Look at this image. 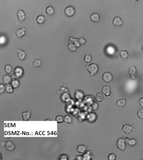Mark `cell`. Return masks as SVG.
Returning <instances> with one entry per match:
<instances>
[{"label": "cell", "mask_w": 143, "mask_h": 160, "mask_svg": "<svg viewBox=\"0 0 143 160\" xmlns=\"http://www.w3.org/2000/svg\"><path fill=\"white\" fill-rule=\"evenodd\" d=\"M24 71L21 67L17 66L15 67L14 70V73L11 76L12 79H16L21 77L24 74Z\"/></svg>", "instance_id": "1"}, {"label": "cell", "mask_w": 143, "mask_h": 160, "mask_svg": "<svg viewBox=\"0 0 143 160\" xmlns=\"http://www.w3.org/2000/svg\"><path fill=\"white\" fill-rule=\"evenodd\" d=\"M87 69L91 75L94 76L98 72L99 66L97 64L92 63L87 66Z\"/></svg>", "instance_id": "2"}, {"label": "cell", "mask_w": 143, "mask_h": 160, "mask_svg": "<svg viewBox=\"0 0 143 160\" xmlns=\"http://www.w3.org/2000/svg\"><path fill=\"white\" fill-rule=\"evenodd\" d=\"M126 141L123 138H119L117 141V147L121 151H124L126 148Z\"/></svg>", "instance_id": "3"}, {"label": "cell", "mask_w": 143, "mask_h": 160, "mask_svg": "<svg viewBox=\"0 0 143 160\" xmlns=\"http://www.w3.org/2000/svg\"><path fill=\"white\" fill-rule=\"evenodd\" d=\"M64 13L67 17H71L75 14V10L73 6H69L65 9Z\"/></svg>", "instance_id": "4"}, {"label": "cell", "mask_w": 143, "mask_h": 160, "mask_svg": "<svg viewBox=\"0 0 143 160\" xmlns=\"http://www.w3.org/2000/svg\"><path fill=\"white\" fill-rule=\"evenodd\" d=\"M102 78L105 82L109 83L113 80V76L109 72H106L103 74Z\"/></svg>", "instance_id": "5"}, {"label": "cell", "mask_w": 143, "mask_h": 160, "mask_svg": "<svg viewBox=\"0 0 143 160\" xmlns=\"http://www.w3.org/2000/svg\"><path fill=\"white\" fill-rule=\"evenodd\" d=\"M97 119V115L94 112H91L87 115L86 119L88 122L93 123L96 121Z\"/></svg>", "instance_id": "6"}, {"label": "cell", "mask_w": 143, "mask_h": 160, "mask_svg": "<svg viewBox=\"0 0 143 160\" xmlns=\"http://www.w3.org/2000/svg\"><path fill=\"white\" fill-rule=\"evenodd\" d=\"M60 100L62 102L65 103H67L69 102L71 100V97L70 94L68 93H64L61 94L60 97Z\"/></svg>", "instance_id": "7"}, {"label": "cell", "mask_w": 143, "mask_h": 160, "mask_svg": "<svg viewBox=\"0 0 143 160\" xmlns=\"http://www.w3.org/2000/svg\"><path fill=\"white\" fill-rule=\"evenodd\" d=\"M137 72V70L135 66H131L130 67L128 71L130 77L133 79H136V74Z\"/></svg>", "instance_id": "8"}, {"label": "cell", "mask_w": 143, "mask_h": 160, "mask_svg": "<svg viewBox=\"0 0 143 160\" xmlns=\"http://www.w3.org/2000/svg\"><path fill=\"white\" fill-rule=\"evenodd\" d=\"M17 57L19 60L21 61L25 60V59L26 57V53L25 51H23L21 49H17Z\"/></svg>", "instance_id": "9"}, {"label": "cell", "mask_w": 143, "mask_h": 160, "mask_svg": "<svg viewBox=\"0 0 143 160\" xmlns=\"http://www.w3.org/2000/svg\"><path fill=\"white\" fill-rule=\"evenodd\" d=\"M5 148L6 150L8 151H12L15 149V145L12 141H8L5 143Z\"/></svg>", "instance_id": "10"}, {"label": "cell", "mask_w": 143, "mask_h": 160, "mask_svg": "<svg viewBox=\"0 0 143 160\" xmlns=\"http://www.w3.org/2000/svg\"><path fill=\"white\" fill-rule=\"evenodd\" d=\"M84 94L82 91L79 90H76L74 93V98L76 100H80L83 99L84 98Z\"/></svg>", "instance_id": "11"}, {"label": "cell", "mask_w": 143, "mask_h": 160, "mask_svg": "<svg viewBox=\"0 0 143 160\" xmlns=\"http://www.w3.org/2000/svg\"><path fill=\"white\" fill-rule=\"evenodd\" d=\"M133 130V127L129 125L125 124L123 125L122 128V130L126 134H129L132 132Z\"/></svg>", "instance_id": "12"}, {"label": "cell", "mask_w": 143, "mask_h": 160, "mask_svg": "<svg viewBox=\"0 0 143 160\" xmlns=\"http://www.w3.org/2000/svg\"><path fill=\"white\" fill-rule=\"evenodd\" d=\"M17 19L20 21H25L26 19V14L23 10H19L17 13Z\"/></svg>", "instance_id": "13"}, {"label": "cell", "mask_w": 143, "mask_h": 160, "mask_svg": "<svg viewBox=\"0 0 143 160\" xmlns=\"http://www.w3.org/2000/svg\"><path fill=\"white\" fill-rule=\"evenodd\" d=\"M102 92L107 97H109L111 94V89L108 85L104 86L102 88Z\"/></svg>", "instance_id": "14"}, {"label": "cell", "mask_w": 143, "mask_h": 160, "mask_svg": "<svg viewBox=\"0 0 143 160\" xmlns=\"http://www.w3.org/2000/svg\"><path fill=\"white\" fill-rule=\"evenodd\" d=\"M113 24L114 27H120L122 24V21L121 17H115L113 21Z\"/></svg>", "instance_id": "15"}, {"label": "cell", "mask_w": 143, "mask_h": 160, "mask_svg": "<svg viewBox=\"0 0 143 160\" xmlns=\"http://www.w3.org/2000/svg\"><path fill=\"white\" fill-rule=\"evenodd\" d=\"M16 36L18 38H21L25 36L26 34V30L25 28H19L17 29L15 32Z\"/></svg>", "instance_id": "16"}, {"label": "cell", "mask_w": 143, "mask_h": 160, "mask_svg": "<svg viewBox=\"0 0 143 160\" xmlns=\"http://www.w3.org/2000/svg\"><path fill=\"white\" fill-rule=\"evenodd\" d=\"M31 116V112L30 111H26L23 112L22 113V117L23 120L25 121H28Z\"/></svg>", "instance_id": "17"}, {"label": "cell", "mask_w": 143, "mask_h": 160, "mask_svg": "<svg viewBox=\"0 0 143 160\" xmlns=\"http://www.w3.org/2000/svg\"><path fill=\"white\" fill-rule=\"evenodd\" d=\"M76 151L79 153L84 154L86 152L87 147L84 145H79L76 148Z\"/></svg>", "instance_id": "18"}, {"label": "cell", "mask_w": 143, "mask_h": 160, "mask_svg": "<svg viewBox=\"0 0 143 160\" xmlns=\"http://www.w3.org/2000/svg\"><path fill=\"white\" fill-rule=\"evenodd\" d=\"M91 21L93 22H97L100 21V16L98 13H94L90 16Z\"/></svg>", "instance_id": "19"}, {"label": "cell", "mask_w": 143, "mask_h": 160, "mask_svg": "<svg viewBox=\"0 0 143 160\" xmlns=\"http://www.w3.org/2000/svg\"><path fill=\"white\" fill-rule=\"evenodd\" d=\"M83 160H90L92 159V152L90 151H87L83 154Z\"/></svg>", "instance_id": "20"}, {"label": "cell", "mask_w": 143, "mask_h": 160, "mask_svg": "<svg viewBox=\"0 0 143 160\" xmlns=\"http://www.w3.org/2000/svg\"><path fill=\"white\" fill-rule=\"evenodd\" d=\"M3 82H4V84H5L6 85L7 84H8L10 83H11V79H12V78L11 77H10V76L8 75V74H6L5 75H4L3 77Z\"/></svg>", "instance_id": "21"}, {"label": "cell", "mask_w": 143, "mask_h": 160, "mask_svg": "<svg viewBox=\"0 0 143 160\" xmlns=\"http://www.w3.org/2000/svg\"><path fill=\"white\" fill-rule=\"evenodd\" d=\"M45 12L48 15L52 16L54 14L55 10L51 6H49L46 8Z\"/></svg>", "instance_id": "22"}, {"label": "cell", "mask_w": 143, "mask_h": 160, "mask_svg": "<svg viewBox=\"0 0 143 160\" xmlns=\"http://www.w3.org/2000/svg\"><path fill=\"white\" fill-rule=\"evenodd\" d=\"M36 22L39 24H43L45 21V18L44 16L42 15L38 16L36 18Z\"/></svg>", "instance_id": "23"}, {"label": "cell", "mask_w": 143, "mask_h": 160, "mask_svg": "<svg viewBox=\"0 0 143 160\" xmlns=\"http://www.w3.org/2000/svg\"><path fill=\"white\" fill-rule=\"evenodd\" d=\"M126 103V100L125 99L118 100L116 102L117 106L121 107H125Z\"/></svg>", "instance_id": "24"}, {"label": "cell", "mask_w": 143, "mask_h": 160, "mask_svg": "<svg viewBox=\"0 0 143 160\" xmlns=\"http://www.w3.org/2000/svg\"><path fill=\"white\" fill-rule=\"evenodd\" d=\"M125 140L126 143L128 144V145H130V146H134V145H136V140L135 139H130L129 138L127 137L125 138Z\"/></svg>", "instance_id": "25"}, {"label": "cell", "mask_w": 143, "mask_h": 160, "mask_svg": "<svg viewBox=\"0 0 143 160\" xmlns=\"http://www.w3.org/2000/svg\"><path fill=\"white\" fill-rule=\"evenodd\" d=\"M72 118L69 115H66L63 117V122L67 124H71L72 122Z\"/></svg>", "instance_id": "26"}, {"label": "cell", "mask_w": 143, "mask_h": 160, "mask_svg": "<svg viewBox=\"0 0 143 160\" xmlns=\"http://www.w3.org/2000/svg\"><path fill=\"white\" fill-rule=\"evenodd\" d=\"M95 99L96 101L97 102H102L104 100L103 95H102V93L99 92L96 94Z\"/></svg>", "instance_id": "27"}, {"label": "cell", "mask_w": 143, "mask_h": 160, "mask_svg": "<svg viewBox=\"0 0 143 160\" xmlns=\"http://www.w3.org/2000/svg\"><path fill=\"white\" fill-rule=\"evenodd\" d=\"M120 56L121 58L126 59L128 58L129 56L128 52L126 50H122L120 52Z\"/></svg>", "instance_id": "28"}, {"label": "cell", "mask_w": 143, "mask_h": 160, "mask_svg": "<svg viewBox=\"0 0 143 160\" xmlns=\"http://www.w3.org/2000/svg\"><path fill=\"white\" fill-rule=\"evenodd\" d=\"M5 91L8 93H12L13 92V88L11 84H7L5 85Z\"/></svg>", "instance_id": "29"}, {"label": "cell", "mask_w": 143, "mask_h": 160, "mask_svg": "<svg viewBox=\"0 0 143 160\" xmlns=\"http://www.w3.org/2000/svg\"><path fill=\"white\" fill-rule=\"evenodd\" d=\"M11 85L13 88H17L20 85V82L19 80L16 79H13L11 82Z\"/></svg>", "instance_id": "30"}, {"label": "cell", "mask_w": 143, "mask_h": 160, "mask_svg": "<svg viewBox=\"0 0 143 160\" xmlns=\"http://www.w3.org/2000/svg\"><path fill=\"white\" fill-rule=\"evenodd\" d=\"M42 62L41 60L39 59H36L33 61V65L34 67L38 68L41 66Z\"/></svg>", "instance_id": "31"}, {"label": "cell", "mask_w": 143, "mask_h": 160, "mask_svg": "<svg viewBox=\"0 0 143 160\" xmlns=\"http://www.w3.org/2000/svg\"><path fill=\"white\" fill-rule=\"evenodd\" d=\"M68 49L71 51H74L76 50L77 47H76L74 44L72 43H69L68 45Z\"/></svg>", "instance_id": "32"}, {"label": "cell", "mask_w": 143, "mask_h": 160, "mask_svg": "<svg viewBox=\"0 0 143 160\" xmlns=\"http://www.w3.org/2000/svg\"><path fill=\"white\" fill-rule=\"evenodd\" d=\"M84 59V61L85 62L87 63H88L91 62L92 59V57L90 55L87 54L85 55Z\"/></svg>", "instance_id": "33"}, {"label": "cell", "mask_w": 143, "mask_h": 160, "mask_svg": "<svg viewBox=\"0 0 143 160\" xmlns=\"http://www.w3.org/2000/svg\"><path fill=\"white\" fill-rule=\"evenodd\" d=\"M4 70L6 73L9 74L11 73L12 71V67L10 65L7 64L6 65L5 68H4Z\"/></svg>", "instance_id": "34"}, {"label": "cell", "mask_w": 143, "mask_h": 160, "mask_svg": "<svg viewBox=\"0 0 143 160\" xmlns=\"http://www.w3.org/2000/svg\"><path fill=\"white\" fill-rule=\"evenodd\" d=\"M55 121H56L58 123H61L63 122V116L61 115H58L55 117Z\"/></svg>", "instance_id": "35"}, {"label": "cell", "mask_w": 143, "mask_h": 160, "mask_svg": "<svg viewBox=\"0 0 143 160\" xmlns=\"http://www.w3.org/2000/svg\"><path fill=\"white\" fill-rule=\"evenodd\" d=\"M99 107L98 104L96 102H93L91 105V108L92 109V110H96L98 109Z\"/></svg>", "instance_id": "36"}, {"label": "cell", "mask_w": 143, "mask_h": 160, "mask_svg": "<svg viewBox=\"0 0 143 160\" xmlns=\"http://www.w3.org/2000/svg\"><path fill=\"white\" fill-rule=\"evenodd\" d=\"M137 115L139 118L143 119V109L139 110L138 111Z\"/></svg>", "instance_id": "37"}, {"label": "cell", "mask_w": 143, "mask_h": 160, "mask_svg": "<svg viewBox=\"0 0 143 160\" xmlns=\"http://www.w3.org/2000/svg\"><path fill=\"white\" fill-rule=\"evenodd\" d=\"M59 160H68V155L66 154H62L59 156Z\"/></svg>", "instance_id": "38"}, {"label": "cell", "mask_w": 143, "mask_h": 160, "mask_svg": "<svg viewBox=\"0 0 143 160\" xmlns=\"http://www.w3.org/2000/svg\"><path fill=\"white\" fill-rule=\"evenodd\" d=\"M116 158V156L113 153H110L108 156V159L109 160H115Z\"/></svg>", "instance_id": "39"}, {"label": "cell", "mask_w": 143, "mask_h": 160, "mask_svg": "<svg viewBox=\"0 0 143 160\" xmlns=\"http://www.w3.org/2000/svg\"><path fill=\"white\" fill-rule=\"evenodd\" d=\"M60 92L61 94L64 93H68V90L66 87H62L60 89Z\"/></svg>", "instance_id": "40"}, {"label": "cell", "mask_w": 143, "mask_h": 160, "mask_svg": "<svg viewBox=\"0 0 143 160\" xmlns=\"http://www.w3.org/2000/svg\"><path fill=\"white\" fill-rule=\"evenodd\" d=\"M5 91V86L4 85L1 84L0 85V94H2L4 91Z\"/></svg>", "instance_id": "41"}, {"label": "cell", "mask_w": 143, "mask_h": 160, "mask_svg": "<svg viewBox=\"0 0 143 160\" xmlns=\"http://www.w3.org/2000/svg\"><path fill=\"white\" fill-rule=\"evenodd\" d=\"M78 42H79V43L81 45H83L86 43V41L84 38H80L79 39H78Z\"/></svg>", "instance_id": "42"}, {"label": "cell", "mask_w": 143, "mask_h": 160, "mask_svg": "<svg viewBox=\"0 0 143 160\" xmlns=\"http://www.w3.org/2000/svg\"><path fill=\"white\" fill-rule=\"evenodd\" d=\"M73 43H73L74 44V45L76 46V47H77V48H79V47H80V46L81 45L80 43H79V42H78V39L74 41V42H73Z\"/></svg>", "instance_id": "43"}, {"label": "cell", "mask_w": 143, "mask_h": 160, "mask_svg": "<svg viewBox=\"0 0 143 160\" xmlns=\"http://www.w3.org/2000/svg\"><path fill=\"white\" fill-rule=\"evenodd\" d=\"M138 102L139 104L141 106V107H143V98H140L139 100L138 101Z\"/></svg>", "instance_id": "44"}, {"label": "cell", "mask_w": 143, "mask_h": 160, "mask_svg": "<svg viewBox=\"0 0 143 160\" xmlns=\"http://www.w3.org/2000/svg\"><path fill=\"white\" fill-rule=\"evenodd\" d=\"M76 160H83V156H80V155L77 156L76 157Z\"/></svg>", "instance_id": "45"}, {"label": "cell", "mask_w": 143, "mask_h": 160, "mask_svg": "<svg viewBox=\"0 0 143 160\" xmlns=\"http://www.w3.org/2000/svg\"><path fill=\"white\" fill-rule=\"evenodd\" d=\"M139 0H130V3L131 5H134L136 3V2L139 1Z\"/></svg>", "instance_id": "46"}, {"label": "cell", "mask_w": 143, "mask_h": 160, "mask_svg": "<svg viewBox=\"0 0 143 160\" xmlns=\"http://www.w3.org/2000/svg\"><path fill=\"white\" fill-rule=\"evenodd\" d=\"M50 121V119H46V120H45V121Z\"/></svg>", "instance_id": "47"}, {"label": "cell", "mask_w": 143, "mask_h": 160, "mask_svg": "<svg viewBox=\"0 0 143 160\" xmlns=\"http://www.w3.org/2000/svg\"><path fill=\"white\" fill-rule=\"evenodd\" d=\"M141 50H142V51H143V45L142 46V47H141Z\"/></svg>", "instance_id": "48"}]
</instances>
